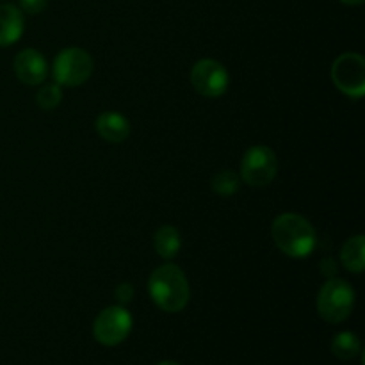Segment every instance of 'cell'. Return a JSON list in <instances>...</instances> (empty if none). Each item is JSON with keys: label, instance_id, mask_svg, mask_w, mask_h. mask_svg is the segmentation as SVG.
I'll return each mask as SVG.
<instances>
[{"label": "cell", "instance_id": "52a82bcc", "mask_svg": "<svg viewBox=\"0 0 365 365\" xmlns=\"http://www.w3.org/2000/svg\"><path fill=\"white\" fill-rule=\"evenodd\" d=\"M132 330V316L123 307H109L96 316L93 335L103 346H118Z\"/></svg>", "mask_w": 365, "mask_h": 365}, {"label": "cell", "instance_id": "e0dca14e", "mask_svg": "<svg viewBox=\"0 0 365 365\" xmlns=\"http://www.w3.org/2000/svg\"><path fill=\"white\" fill-rule=\"evenodd\" d=\"M132 296H134V287H132L130 284H127V282H123V284H120L116 287V302L120 303L121 307L130 303Z\"/></svg>", "mask_w": 365, "mask_h": 365}, {"label": "cell", "instance_id": "d6986e66", "mask_svg": "<svg viewBox=\"0 0 365 365\" xmlns=\"http://www.w3.org/2000/svg\"><path fill=\"white\" fill-rule=\"evenodd\" d=\"M341 2L346 4V6H360L364 0H341Z\"/></svg>", "mask_w": 365, "mask_h": 365}, {"label": "cell", "instance_id": "277c9868", "mask_svg": "<svg viewBox=\"0 0 365 365\" xmlns=\"http://www.w3.org/2000/svg\"><path fill=\"white\" fill-rule=\"evenodd\" d=\"M52 71L57 84L75 88L91 77L93 59L82 48H64L57 53Z\"/></svg>", "mask_w": 365, "mask_h": 365}, {"label": "cell", "instance_id": "9a60e30c", "mask_svg": "<svg viewBox=\"0 0 365 365\" xmlns=\"http://www.w3.org/2000/svg\"><path fill=\"white\" fill-rule=\"evenodd\" d=\"M241 187V177L235 171L225 170L220 171L216 177L212 178V189L220 196H232L239 191Z\"/></svg>", "mask_w": 365, "mask_h": 365}, {"label": "cell", "instance_id": "8fae6325", "mask_svg": "<svg viewBox=\"0 0 365 365\" xmlns=\"http://www.w3.org/2000/svg\"><path fill=\"white\" fill-rule=\"evenodd\" d=\"M24 34V14L11 4L0 6V46H9Z\"/></svg>", "mask_w": 365, "mask_h": 365}, {"label": "cell", "instance_id": "9c48e42d", "mask_svg": "<svg viewBox=\"0 0 365 365\" xmlns=\"http://www.w3.org/2000/svg\"><path fill=\"white\" fill-rule=\"evenodd\" d=\"M14 71L24 84L38 86L48 75V64L38 50L25 48L14 57Z\"/></svg>", "mask_w": 365, "mask_h": 365}, {"label": "cell", "instance_id": "2e32d148", "mask_svg": "<svg viewBox=\"0 0 365 365\" xmlns=\"http://www.w3.org/2000/svg\"><path fill=\"white\" fill-rule=\"evenodd\" d=\"M61 98H63V91H61L59 84H46L39 89L38 96H36V102L41 107L43 110H50L53 107L59 106Z\"/></svg>", "mask_w": 365, "mask_h": 365}, {"label": "cell", "instance_id": "ac0fdd59", "mask_svg": "<svg viewBox=\"0 0 365 365\" xmlns=\"http://www.w3.org/2000/svg\"><path fill=\"white\" fill-rule=\"evenodd\" d=\"M48 0H20L21 11L27 14H38L46 7Z\"/></svg>", "mask_w": 365, "mask_h": 365}, {"label": "cell", "instance_id": "6da1fadb", "mask_svg": "<svg viewBox=\"0 0 365 365\" xmlns=\"http://www.w3.org/2000/svg\"><path fill=\"white\" fill-rule=\"evenodd\" d=\"M271 234L277 248L292 259H305L316 250V230L299 214H280L273 221Z\"/></svg>", "mask_w": 365, "mask_h": 365}, {"label": "cell", "instance_id": "7c38bea8", "mask_svg": "<svg viewBox=\"0 0 365 365\" xmlns=\"http://www.w3.org/2000/svg\"><path fill=\"white\" fill-rule=\"evenodd\" d=\"M342 264L351 273H362L365 269V239L364 235H355L349 239L341 252Z\"/></svg>", "mask_w": 365, "mask_h": 365}, {"label": "cell", "instance_id": "5bb4252c", "mask_svg": "<svg viewBox=\"0 0 365 365\" xmlns=\"http://www.w3.org/2000/svg\"><path fill=\"white\" fill-rule=\"evenodd\" d=\"M360 339L353 331L337 334L331 341V353L341 360H353L360 353Z\"/></svg>", "mask_w": 365, "mask_h": 365}, {"label": "cell", "instance_id": "ffe728a7", "mask_svg": "<svg viewBox=\"0 0 365 365\" xmlns=\"http://www.w3.org/2000/svg\"><path fill=\"white\" fill-rule=\"evenodd\" d=\"M157 365H180V364L173 362V360H164V362H159Z\"/></svg>", "mask_w": 365, "mask_h": 365}, {"label": "cell", "instance_id": "7a4b0ae2", "mask_svg": "<svg viewBox=\"0 0 365 365\" xmlns=\"http://www.w3.org/2000/svg\"><path fill=\"white\" fill-rule=\"evenodd\" d=\"M148 292L153 303L170 314L184 310L191 296L184 271L173 264H164L153 271L148 280Z\"/></svg>", "mask_w": 365, "mask_h": 365}, {"label": "cell", "instance_id": "3957f363", "mask_svg": "<svg viewBox=\"0 0 365 365\" xmlns=\"http://www.w3.org/2000/svg\"><path fill=\"white\" fill-rule=\"evenodd\" d=\"M355 307V291L348 282L331 278L317 294V312L327 323L337 324L348 319Z\"/></svg>", "mask_w": 365, "mask_h": 365}, {"label": "cell", "instance_id": "8992f818", "mask_svg": "<svg viewBox=\"0 0 365 365\" xmlns=\"http://www.w3.org/2000/svg\"><path fill=\"white\" fill-rule=\"evenodd\" d=\"M334 84L344 95L362 98L365 93V61L360 53L348 52L337 57L331 66Z\"/></svg>", "mask_w": 365, "mask_h": 365}, {"label": "cell", "instance_id": "ba28073f", "mask_svg": "<svg viewBox=\"0 0 365 365\" xmlns=\"http://www.w3.org/2000/svg\"><path fill=\"white\" fill-rule=\"evenodd\" d=\"M227 68L214 59H202L192 66L191 70V84L196 91L207 98H217L225 95L228 89Z\"/></svg>", "mask_w": 365, "mask_h": 365}, {"label": "cell", "instance_id": "5b68a950", "mask_svg": "<svg viewBox=\"0 0 365 365\" xmlns=\"http://www.w3.org/2000/svg\"><path fill=\"white\" fill-rule=\"evenodd\" d=\"M278 173L277 153L269 146H252L241 163V180L253 187H264L274 180Z\"/></svg>", "mask_w": 365, "mask_h": 365}, {"label": "cell", "instance_id": "30bf717a", "mask_svg": "<svg viewBox=\"0 0 365 365\" xmlns=\"http://www.w3.org/2000/svg\"><path fill=\"white\" fill-rule=\"evenodd\" d=\"M96 132L102 135V139L109 143H121L130 134V123L127 118L114 110L102 113L96 120Z\"/></svg>", "mask_w": 365, "mask_h": 365}, {"label": "cell", "instance_id": "4fadbf2b", "mask_svg": "<svg viewBox=\"0 0 365 365\" xmlns=\"http://www.w3.org/2000/svg\"><path fill=\"white\" fill-rule=\"evenodd\" d=\"M153 245H155V252L163 259H173L182 246L180 232L175 227H171V225H164V227H160L157 230Z\"/></svg>", "mask_w": 365, "mask_h": 365}]
</instances>
